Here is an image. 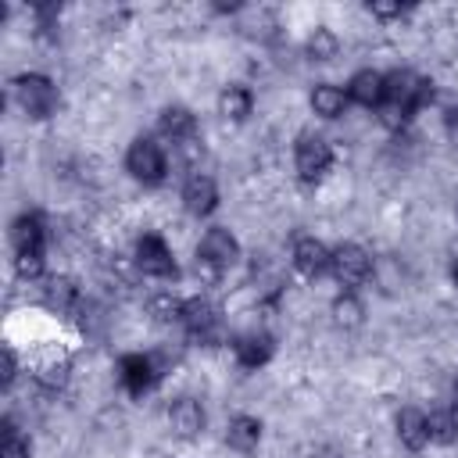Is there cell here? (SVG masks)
Wrapping results in <instances>:
<instances>
[{
    "label": "cell",
    "instance_id": "3",
    "mask_svg": "<svg viewBox=\"0 0 458 458\" xmlns=\"http://www.w3.org/2000/svg\"><path fill=\"white\" fill-rule=\"evenodd\" d=\"M125 172L136 186H161L172 175V161H168V147L157 136L136 132L125 147Z\"/></svg>",
    "mask_w": 458,
    "mask_h": 458
},
{
    "label": "cell",
    "instance_id": "19",
    "mask_svg": "<svg viewBox=\"0 0 458 458\" xmlns=\"http://www.w3.org/2000/svg\"><path fill=\"white\" fill-rule=\"evenodd\" d=\"M301 54L308 64H336L344 54V39L336 29H329L326 21H318L311 32H304L301 39Z\"/></svg>",
    "mask_w": 458,
    "mask_h": 458
},
{
    "label": "cell",
    "instance_id": "22",
    "mask_svg": "<svg viewBox=\"0 0 458 458\" xmlns=\"http://www.w3.org/2000/svg\"><path fill=\"white\" fill-rule=\"evenodd\" d=\"M426 429H429V444H433V447L451 451V447L458 444V411H454L447 401L433 404V408L426 411Z\"/></svg>",
    "mask_w": 458,
    "mask_h": 458
},
{
    "label": "cell",
    "instance_id": "7",
    "mask_svg": "<svg viewBox=\"0 0 458 458\" xmlns=\"http://www.w3.org/2000/svg\"><path fill=\"white\" fill-rule=\"evenodd\" d=\"M82 301H86V290H82V283L72 276V272H50L43 283H36V308H43V311H50V315H64V318H72L79 308H82Z\"/></svg>",
    "mask_w": 458,
    "mask_h": 458
},
{
    "label": "cell",
    "instance_id": "2",
    "mask_svg": "<svg viewBox=\"0 0 458 458\" xmlns=\"http://www.w3.org/2000/svg\"><path fill=\"white\" fill-rule=\"evenodd\" d=\"M336 143L326 136V132H315V129H301L293 136V172L304 186H318L333 175L336 168Z\"/></svg>",
    "mask_w": 458,
    "mask_h": 458
},
{
    "label": "cell",
    "instance_id": "10",
    "mask_svg": "<svg viewBox=\"0 0 458 458\" xmlns=\"http://www.w3.org/2000/svg\"><path fill=\"white\" fill-rule=\"evenodd\" d=\"M193 258H204L208 265H215L218 272L229 276L243 258V243L229 225H208L193 243Z\"/></svg>",
    "mask_w": 458,
    "mask_h": 458
},
{
    "label": "cell",
    "instance_id": "23",
    "mask_svg": "<svg viewBox=\"0 0 458 458\" xmlns=\"http://www.w3.org/2000/svg\"><path fill=\"white\" fill-rule=\"evenodd\" d=\"M36 454V444L29 437V422H21L18 415L4 411V422H0V458H32Z\"/></svg>",
    "mask_w": 458,
    "mask_h": 458
},
{
    "label": "cell",
    "instance_id": "21",
    "mask_svg": "<svg viewBox=\"0 0 458 458\" xmlns=\"http://www.w3.org/2000/svg\"><path fill=\"white\" fill-rule=\"evenodd\" d=\"M365 304H361V297L354 293V290H340L333 301H329V326L336 329V333H354V329H361L365 326Z\"/></svg>",
    "mask_w": 458,
    "mask_h": 458
},
{
    "label": "cell",
    "instance_id": "11",
    "mask_svg": "<svg viewBox=\"0 0 458 458\" xmlns=\"http://www.w3.org/2000/svg\"><path fill=\"white\" fill-rule=\"evenodd\" d=\"M290 265L301 279L308 283H318L322 276H329V265H333V247L315 236V233H301L290 240Z\"/></svg>",
    "mask_w": 458,
    "mask_h": 458
},
{
    "label": "cell",
    "instance_id": "16",
    "mask_svg": "<svg viewBox=\"0 0 458 458\" xmlns=\"http://www.w3.org/2000/svg\"><path fill=\"white\" fill-rule=\"evenodd\" d=\"M308 111L322 122H344L351 114V100H347V89H340L336 82L329 79H318L311 82L308 89Z\"/></svg>",
    "mask_w": 458,
    "mask_h": 458
},
{
    "label": "cell",
    "instance_id": "25",
    "mask_svg": "<svg viewBox=\"0 0 458 458\" xmlns=\"http://www.w3.org/2000/svg\"><path fill=\"white\" fill-rule=\"evenodd\" d=\"M444 136H447V143L458 147V107L451 114H444Z\"/></svg>",
    "mask_w": 458,
    "mask_h": 458
},
{
    "label": "cell",
    "instance_id": "5",
    "mask_svg": "<svg viewBox=\"0 0 458 458\" xmlns=\"http://www.w3.org/2000/svg\"><path fill=\"white\" fill-rule=\"evenodd\" d=\"M229 351H233V365H236V369H243V372H261V369L276 358L279 336H276L265 322L240 326V329H233Z\"/></svg>",
    "mask_w": 458,
    "mask_h": 458
},
{
    "label": "cell",
    "instance_id": "18",
    "mask_svg": "<svg viewBox=\"0 0 458 458\" xmlns=\"http://www.w3.org/2000/svg\"><path fill=\"white\" fill-rule=\"evenodd\" d=\"M261 440H265V422L258 415H250V411L229 415V422H225V447L233 454L247 458V454H254L261 447Z\"/></svg>",
    "mask_w": 458,
    "mask_h": 458
},
{
    "label": "cell",
    "instance_id": "14",
    "mask_svg": "<svg viewBox=\"0 0 458 458\" xmlns=\"http://www.w3.org/2000/svg\"><path fill=\"white\" fill-rule=\"evenodd\" d=\"M394 440L408 454H422L429 447V429H426V411L419 404H401L394 408Z\"/></svg>",
    "mask_w": 458,
    "mask_h": 458
},
{
    "label": "cell",
    "instance_id": "24",
    "mask_svg": "<svg viewBox=\"0 0 458 458\" xmlns=\"http://www.w3.org/2000/svg\"><path fill=\"white\" fill-rule=\"evenodd\" d=\"M47 272V250H18L14 254V279L18 283H43Z\"/></svg>",
    "mask_w": 458,
    "mask_h": 458
},
{
    "label": "cell",
    "instance_id": "9",
    "mask_svg": "<svg viewBox=\"0 0 458 458\" xmlns=\"http://www.w3.org/2000/svg\"><path fill=\"white\" fill-rule=\"evenodd\" d=\"M165 426L175 440L182 444H197L208 429V408L197 394H175L168 404H165Z\"/></svg>",
    "mask_w": 458,
    "mask_h": 458
},
{
    "label": "cell",
    "instance_id": "8",
    "mask_svg": "<svg viewBox=\"0 0 458 458\" xmlns=\"http://www.w3.org/2000/svg\"><path fill=\"white\" fill-rule=\"evenodd\" d=\"M329 276L336 279L340 290H354L358 293L372 279V254H369V247H361L358 240H340L333 247Z\"/></svg>",
    "mask_w": 458,
    "mask_h": 458
},
{
    "label": "cell",
    "instance_id": "4",
    "mask_svg": "<svg viewBox=\"0 0 458 458\" xmlns=\"http://www.w3.org/2000/svg\"><path fill=\"white\" fill-rule=\"evenodd\" d=\"M132 265L140 276L147 279H175L179 276V261H175V247L157 233V229H143L132 236V250H129Z\"/></svg>",
    "mask_w": 458,
    "mask_h": 458
},
{
    "label": "cell",
    "instance_id": "20",
    "mask_svg": "<svg viewBox=\"0 0 458 458\" xmlns=\"http://www.w3.org/2000/svg\"><path fill=\"white\" fill-rule=\"evenodd\" d=\"M344 89H347V100L351 104H358L361 111H372L376 114V107L383 104V72L372 68V64H365V68L351 72V79H347Z\"/></svg>",
    "mask_w": 458,
    "mask_h": 458
},
{
    "label": "cell",
    "instance_id": "13",
    "mask_svg": "<svg viewBox=\"0 0 458 458\" xmlns=\"http://www.w3.org/2000/svg\"><path fill=\"white\" fill-rule=\"evenodd\" d=\"M254 107H258V93H254L250 82H243V79L225 82V86L218 89V97H215V111H218V118H222L225 125H233V129L247 125L250 114H254Z\"/></svg>",
    "mask_w": 458,
    "mask_h": 458
},
{
    "label": "cell",
    "instance_id": "12",
    "mask_svg": "<svg viewBox=\"0 0 458 458\" xmlns=\"http://www.w3.org/2000/svg\"><path fill=\"white\" fill-rule=\"evenodd\" d=\"M218 200H222V190H218V179L208 168L190 172L179 186V204L190 218H208L218 208Z\"/></svg>",
    "mask_w": 458,
    "mask_h": 458
},
{
    "label": "cell",
    "instance_id": "17",
    "mask_svg": "<svg viewBox=\"0 0 458 458\" xmlns=\"http://www.w3.org/2000/svg\"><path fill=\"white\" fill-rule=\"evenodd\" d=\"M197 132H204V129H200V118H197V111L190 104H161V111H157V136L165 143L175 147V143H182V140H190Z\"/></svg>",
    "mask_w": 458,
    "mask_h": 458
},
{
    "label": "cell",
    "instance_id": "27",
    "mask_svg": "<svg viewBox=\"0 0 458 458\" xmlns=\"http://www.w3.org/2000/svg\"><path fill=\"white\" fill-rule=\"evenodd\" d=\"M454 236H458V222H454Z\"/></svg>",
    "mask_w": 458,
    "mask_h": 458
},
{
    "label": "cell",
    "instance_id": "6",
    "mask_svg": "<svg viewBox=\"0 0 458 458\" xmlns=\"http://www.w3.org/2000/svg\"><path fill=\"white\" fill-rule=\"evenodd\" d=\"M161 379H165V376H161L157 361L150 358V351H125V354H118V361H114V383H118V390H122L125 397H132V401H147V397L157 390Z\"/></svg>",
    "mask_w": 458,
    "mask_h": 458
},
{
    "label": "cell",
    "instance_id": "26",
    "mask_svg": "<svg viewBox=\"0 0 458 458\" xmlns=\"http://www.w3.org/2000/svg\"><path fill=\"white\" fill-rule=\"evenodd\" d=\"M447 283L454 286V293H458V254L447 261Z\"/></svg>",
    "mask_w": 458,
    "mask_h": 458
},
{
    "label": "cell",
    "instance_id": "15",
    "mask_svg": "<svg viewBox=\"0 0 458 458\" xmlns=\"http://www.w3.org/2000/svg\"><path fill=\"white\" fill-rule=\"evenodd\" d=\"M11 247L18 250H47L50 247V218L43 211L25 208L21 215H14L11 222Z\"/></svg>",
    "mask_w": 458,
    "mask_h": 458
},
{
    "label": "cell",
    "instance_id": "1",
    "mask_svg": "<svg viewBox=\"0 0 458 458\" xmlns=\"http://www.w3.org/2000/svg\"><path fill=\"white\" fill-rule=\"evenodd\" d=\"M7 100L25 114V122H50L61 111V86H57L54 75L25 68L11 79V97Z\"/></svg>",
    "mask_w": 458,
    "mask_h": 458
}]
</instances>
